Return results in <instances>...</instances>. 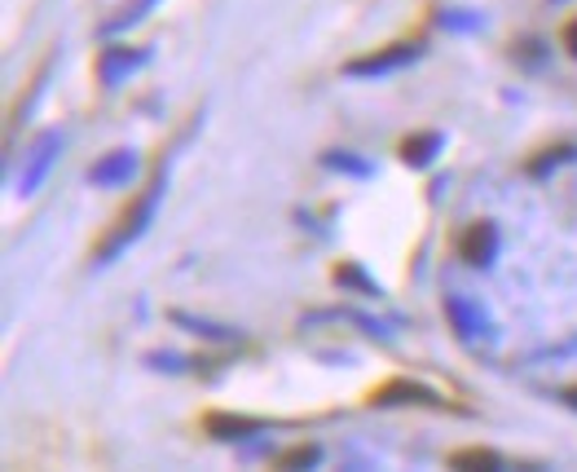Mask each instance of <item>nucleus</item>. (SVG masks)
<instances>
[{"label":"nucleus","instance_id":"obj_6","mask_svg":"<svg viewBox=\"0 0 577 472\" xmlns=\"http://www.w3.org/2000/svg\"><path fill=\"white\" fill-rule=\"evenodd\" d=\"M133 168H137V155H133V150H115V155H106V159L93 168V186H119V181L133 177Z\"/></svg>","mask_w":577,"mask_h":472},{"label":"nucleus","instance_id":"obj_7","mask_svg":"<svg viewBox=\"0 0 577 472\" xmlns=\"http://www.w3.org/2000/svg\"><path fill=\"white\" fill-rule=\"evenodd\" d=\"M53 155H57V133H49V137H40L35 141V150L27 155V172H22V190H31L44 172H49V164H53Z\"/></svg>","mask_w":577,"mask_h":472},{"label":"nucleus","instance_id":"obj_5","mask_svg":"<svg viewBox=\"0 0 577 472\" xmlns=\"http://www.w3.org/2000/svg\"><path fill=\"white\" fill-rule=\"evenodd\" d=\"M141 49H111V53H102V66H97V75H102V84H119L128 71H137L141 66Z\"/></svg>","mask_w":577,"mask_h":472},{"label":"nucleus","instance_id":"obj_11","mask_svg":"<svg viewBox=\"0 0 577 472\" xmlns=\"http://www.w3.org/2000/svg\"><path fill=\"white\" fill-rule=\"evenodd\" d=\"M313 464H317V451H313V447H295V455H287V460H283V469H287V472L313 469Z\"/></svg>","mask_w":577,"mask_h":472},{"label":"nucleus","instance_id":"obj_1","mask_svg":"<svg viewBox=\"0 0 577 472\" xmlns=\"http://www.w3.org/2000/svg\"><path fill=\"white\" fill-rule=\"evenodd\" d=\"M159 190H164V181L155 177V181H150V190H146L141 199H133V208H128V212L119 217V225H115V230L106 234V243L97 248V256H102V261H111V256H115L119 248H128V243H133V239H137V234L146 230V221L155 217V203H159Z\"/></svg>","mask_w":577,"mask_h":472},{"label":"nucleus","instance_id":"obj_8","mask_svg":"<svg viewBox=\"0 0 577 472\" xmlns=\"http://www.w3.org/2000/svg\"><path fill=\"white\" fill-rule=\"evenodd\" d=\"M450 469L454 472H503V460H499L490 447H468V451H459V455L450 460Z\"/></svg>","mask_w":577,"mask_h":472},{"label":"nucleus","instance_id":"obj_10","mask_svg":"<svg viewBox=\"0 0 577 472\" xmlns=\"http://www.w3.org/2000/svg\"><path fill=\"white\" fill-rule=\"evenodd\" d=\"M437 150H441V137H437V133H415V137H406V141H401V159H406V164H415V168H423Z\"/></svg>","mask_w":577,"mask_h":472},{"label":"nucleus","instance_id":"obj_12","mask_svg":"<svg viewBox=\"0 0 577 472\" xmlns=\"http://www.w3.org/2000/svg\"><path fill=\"white\" fill-rule=\"evenodd\" d=\"M569 155H574V146H552V150H547V155H538L529 168H534V172H547V164H560V159H569Z\"/></svg>","mask_w":577,"mask_h":472},{"label":"nucleus","instance_id":"obj_9","mask_svg":"<svg viewBox=\"0 0 577 472\" xmlns=\"http://www.w3.org/2000/svg\"><path fill=\"white\" fill-rule=\"evenodd\" d=\"M256 429H261V424L248 420V416H225V411L208 416V433H212V438H252Z\"/></svg>","mask_w":577,"mask_h":472},{"label":"nucleus","instance_id":"obj_3","mask_svg":"<svg viewBox=\"0 0 577 472\" xmlns=\"http://www.w3.org/2000/svg\"><path fill=\"white\" fill-rule=\"evenodd\" d=\"M494 248H499V230H494L490 221L468 225L463 239H459V256H463L468 265H490V261H494Z\"/></svg>","mask_w":577,"mask_h":472},{"label":"nucleus","instance_id":"obj_15","mask_svg":"<svg viewBox=\"0 0 577 472\" xmlns=\"http://www.w3.org/2000/svg\"><path fill=\"white\" fill-rule=\"evenodd\" d=\"M565 398H569V407H577V389H569V394H565Z\"/></svg>","mask_w":577,"mask_h":472},{"label":"nucleus","instance_id":"obj_2","mask_svg":"<svg viewBox=\"0 0 577 472\" xmlns=\"http://www.w3.org/2000/svg\"><path fill=\"white\" fill-rule=\"evenodd\" d=\"M419 44L415 40H401V44H388V49H379V53H366V57H353L344 71L348 75H384V71H401V66H410V62H419Z\"/></svg>","mask_w":577,"mask_h":472},{"label":"nucleus","instance_id":"obj_4","mask_svg":"<svg viewBox=\"0 0 577 472\" xmlns=\"http://www.w3.org/2000/svg\"><path fill=\"white\" fill-rule=\"evenodd\" d=\"M370 402L375 407H397V402H415V407H437L441 398L428 389V385H419V380H388L384 389H375L370 394Z\"/></svg>","mask_w":577,"mask_h":472},{"label":"nucleus","instance_id":"obj_13","mask_svg":"<svg viewBox=\"0 0 577 472\" xmlns=\"http://www.w3.org/2000/svg\"><path fill=\"white\" fill-rule=\"evenodd\" d=\"M445 22L459 27V31H472V27L481 22V13H463V9H454V13H445Z\"/></svg>","mask_w":577,"mask_h":472},{"label":"nucleus","instance_id":"obj_14","mask_svg":"<svg viewBox=\"0 0 577 472\" xmlns=\"http://www.w3.org/2000/svg\"><path fill=\"white\" fill-rule=\"evenodd\" d=\"M565 49H569V53L577 57V18L569 22V27H565Z\"/></svg>","mask_w":577,"mask_h":472}]
</instances>
